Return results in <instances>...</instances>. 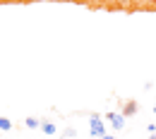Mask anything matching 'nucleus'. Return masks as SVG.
<instances>
[{"label": "nucleus", "instance_id": "obj_1", "mask_svg": "<svg viewBox=\"0 0 156 139\" xmlns=\"http://www.w3.org/2000/svg\"><path fill=\"white\" fill-rule=\"evenodd\" d=\"M89 130H91V137H98V139L106 134L103 122H101V118H98V115H91V120H89Z\"/></svg>", "mask_w": 156, "mask_h": 139}, {"label": "nucleus", "instance_id": "obj_2", "mask_svg": "<svg viewBox=\"0 0 156 139\" xmlns=\"http://www.w3.org/2000/svg\"><path fill=\"white\" fill-rule=\"evenodd\" d=\"M108 120H111L113 130H122L125 127V115L122 113H108Z\"/></svg>", "mask_w": 156, "mask_h": 139}, {"label": "nucleus", "instance_id": "obj_3", "mask_svg": "<svg viewBox=\"0 0 156 139\" xmlns=\"http://www.w3.org/2000/svg\"><path fill=\"white\" fill-rule=\"evenodd\" d=\"M41 130H43L46 134H55V132H58V127H55L53 122H43V125H41Z\"/></svg>", "mask_w": 156, "mask_h": 139}, {"label": "nucleus", "instance_id": "obj_4", "mask_svg": "<svg viewBox=\"0 0 156 139\" xmlns=\"http://www.w3.org/2000/svg\"><path fill=\"white\" fill-rule=\"evenodd\" d=\"M132 113H137V103H135V101H130V103L125 106V110H122V115L127 118V115H132Z\"/></svg>", "mask_w": 156, "mask_h": 139}, {"label": "nucleus", "instance_id": "obj_5", "mask_svg": "<svg viewBox=\"0 0 156 139\" xmlns=\"http://www.w3.org/2000/svg\"><path fill=\"white\" fill-rule=\"evenodd\" d=\"M0 130H2V132H7V130H12V122H10L7 118H0Z\"/></svg>", "mask_w": 156, "mask_h": 139}, {"label": "nucleus", "instance_id": "obj_6", "mask_svg": "<svg viewBox=\"0 0 156 139\" xmlns=\"http://www.w3.org/2000/svg\"><path fill=\"white\" fill-rule=\"evenodd\" d=\"M27 127H39V122H36V118H27Z\"/></svg>", "mask_w": 156, "mask_h": 139}, {"label": "nucleus", "instance_id": "obj_7", "mask_svg": "<svg viewBox=\"0 0 156 139\" xmlns=\"http://www.w3.org/2000/svg\"><path fill=\"white\" fill-rule=\"evenodd\" d=\"M101 139H115V137H108V134H103V137H101Z\"/></svg>", "mask_w": 156, "mask_h": 139}, {"label": "nucleus", "instance_id": "obj_8", "mask_svg": "<svg viewBox=\"0 0 156 139\" xmlns=\"http://www.w3.org/2000/svg\"><path fill=\"white\" fill-rule=\"evenodd\" d=\"M154 113H156V101H154Z\"/></svg>", "mask_w": 156, "mask_h": 139}, {"label": "nucleus", "instance_id": "obj_9", "mask_svg": "<svg viewBox=\"0 0 156 139\" xmlns=\"http://www.w3.org/2000/svg\"><path fill=\"white\" fill-rule=\"evenodd\" d=\"M151 139H156V134H151Z\"/></svg>", "mask_w": 156, "mask_h": 139}]
</instances>
